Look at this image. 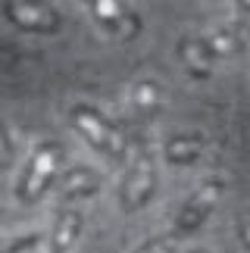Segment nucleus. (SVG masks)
I'll return each mask as SVG.
<instances>
[{
    "mask_svg": "<svg viewBox=\"0 0 250 253\" xmlns=\"http://www.w3.org/2000/svg\"><path fill=\"white\" fill-rule=\"evenodd\" d=\"M60 163H63V147H60V144H56V141L41 144V147L35 150L32 163H28L22 181H19V200H22V203L41 200L47 194V188L56 181V175H60Z\"/></svg>",
    "mask_w": 250,
    "mask_h": 253,
    "instance_id": "obj_1",
    "label": "nucleus"
},
{
    "mask_svg": "<svg viewBox=\"0 0 250 253\" xmlns=\"http://www.w3.org/2000/svg\"><path fill=\"white\" fill-rule=\"evenodd\" d=\"M72 122H75V128H79L97 150L107 153V157H113V160L125 157L122 131L100 110H94V106H88V103H79V106H72Z\"/></svg>",
    "mask_w": 250,
    "mask_h": 253,
    "instance_id": "obj_2",
    "label": "nucleus"
},
{
    "mask_svg": "<svg viewBox=\"0 0 250 253\" xmlns=\"http://www.w3.org/2000/svg\"><path fill=\"white\" fill-rule=\"evenodd\" d=\"M3 13L16 28L35 32V35H53V32H60V25H63L60 9L44 3V0H6Z\"/></svg>",
    "mask_w": 250,
    "mask_h": 253,
    "instance_id": "obj_3",
    "label": "nucleus"
},
{
    "mask_svg": "<svg viewBox=\"0 0 250 253\" xmlns=\"http://www.w3.org/2000/svg\"><path fill=\"white\" fill-rule=\"evenodd\" d=\"M222 188H225V184L219 181V178L200 184V188L185 200V207L178 210V216H175V231H172V235L181 238V235H191V231H197L200 225H204L207 216L216 210L219 197H222Z\"/></svg>",
    "mask_w": 250,
    "mask_h": 253,
    "instance_id": "obj_4",
    "label": "nucleus"
},
{
    "mask_svg": "<svg viewBox=\"0 0 250 253\" xmlns=\"http://www.w3.org/2000/svg\"><path fill=\"white\" fill-rule=\"evenodd\" d=\"M153 188H157V169H153V160L147 153H141V157L131 163V169H128V175H125V181H122V191H119L122 210H128V212L141 210L144 203L150 200Z\"/></svg>",
    "mask_w": 250,
    "mask_h": 253,
    "instance_id": "obj_5",
    "label": "nucleus"
},
{
    "mask_svg": "<svg viewBox=\"0 0 250 253\" xmlns=\"http://www.w3.org/2000/svg\"><path fill=\"white\" fill-rule=\"evenodd\" d=\"M91 6V13L97 16V22H103L110 32H116L119 38H134L141 28V19L131 13L122 0H84Z\"/></svg>",
    "mask_w": 250,
    "mask_h": 253,
    "instance_id": "obj_6",
    "label": "nucleus"
},
{
    "mask_svg": "<svg viewBox=\"0 0 250 253\" xmlns=\"http://www.w3.org/2000/svg\"><path fill=\"white\" fill-rule=\"evenodd\" d=\"M178 56H181L185 69L194 75V79H209L216 56H213V50H209V44L204 38H185V41L178 44Z\"/></svg>",
    "mask_w": 250,
    "mask_h": 253,
    "instance_id": "obj_7",
    "label": "nucleus"
},
{
    "mask_svg": "<svg viewBox=\"0 0 250 253\" xmlns=\"http://www.w3.org/2000/svg\"><path fill=\"white\" fill-rule=\"evenodd\" d=\"M60 191L66 200H79V197H91L94 191H100V175L91 166H75L69 172L60 175Z\"/></svg>",
    "mask_w": 250,
    "mask_h": 253,
    "instance_id": "obj_8",
    "label": "nucleus"
},
{
    "mask_svg": "<svg viewBox=\"0 0 250 253\" xmlns=\"http://www.w3.org/2000/svg\"><path fill=\"white\" fill-rule=\"evenodd\" d=\"M79 231H82V216L75 210H63L56 216V225L50 235V253H69L72 244L79 241Z\"/></svg>",
    "mask_w": 250,
    "mask_h": 253,
    "instance_id": "obj_9",
    "label": "nucleus"
},
{
    "mask_svg": "<svg viewBox=\"0 0 250 253\" xmlns=\"http://www.w3.org/2000/svg\"><path fill=\"white\" fill-rule=\"evenodd\" d=\"M204 138L200 134H178V138H172L166 144V160L175 163V166H188V163H194L200 157V150H204Z\"/></svg>",
    "mask_w": 250,
    "mask_h": 253,
    "instance_id": "obj_10",
    "label": "nucleus"
},
{
    "mask_svg": "<svg viewBox=\"0 0 250 253\" xmlns=\"http://www.w3.org/2000/svg\"><path fill=\"white\" fill-rule=\"evenodd\" d=\"M209 50H213V56H232L241 50V41H238V32L235 28H219V32H213L207 38Z\"/></svg>",
    "mask_w": 250,
    "mask_h": 253,
    "instance_id": "obj_11",
    "label": "nucleus"
},
{
    "mask_svg": "<svg viewBox=\"0 0 250 253\" xmlns=\"http://www.w3.org/2000/svg\"><path fill=\"white\" fill-rule=\"evenodd\" d=\"M131 103L138 106L141 113H153L160 106V87L153 82H138L131 91Z\"/></svg>",
    "mask_w": 250,
    "mask_h": 253,
    "instance_id": "obj_12",
    "label": "nucleus"
},
{
    "mask_svg": "<svg viewBox=\"0 0 250 253\" xmlns=\"http://www.w3.org/2000/svg\"><path fill=\"white\" fill-rule=\"evenodd\" d=\"M3 253H50V238L47 235H32V238H25V241H16L9 250Z\"/></svg>",
    "mask_w": 250,
    "mask_h": 253,
    "instance_id": "obj_13",
    "label": "nucleus"
},
{
    "mask_svg": "<svg viewBox=\"0 0 250 253\" xmlns=\"http://www.w3.org/2000/svg\"><path fill=\"white\" fill-rule=\"evenodd\" d=\"M175 244H178L175 235H163V238H153L147 244H141L134 253H175Z\"/></svg>",
    "mask_w": 250,
    "mask_h": 253,
    "instance_id": "obj_14",
    "label": "nucleus"
},
{
    "mask_svg": "<svg viewBox=\"0 0 250 253\" xmlns=\"http://www.w3.org/2000/svg\"><path fill=\"white\" fill-rule=\"evenodd\" d=\"M13 163V147H9V138H6V128L0 122V169H6Z\"/></svg>",
    "mask_w": 250,
    "mask_h": 253,
    "instance_id": "obj_15",
    "label": "nucleus"
},
{
    "mask_svg": "<svg viewBox=\"0 0 250 253\" xmlns=\"http://www.w3.org/2000/svg\"><path fill=\"white\" fill-rule=\"evenodd\" d=\"M241 241H244V247H250V219L241 225Z\"/></svg>",
    "mask_w": 250,
    "mask_h": 253,
    "instance_id": "obj_16",
    "label": "nucleus"
},
{
    "mask_svg": "<svg viewBox=\"0 0 250 253\" xmlns=\"http://www.w3.org/2000/svg\"><path fill=\"white\" fill-rule=\"evenodd\" d=\"M238 9H241V16H250V0H238Z\"/></svg>",
    "mask_w": 250,
    "mask_h": 253,
    "instance_id": "obj_17",
    "label": "nucleus"
},
{
    "mask_svg": "<svg viewBox=\"0 0 250 253\" xmlns=\"http://www.w3.org/2000/svg\"><path fill=\"white\" fill-rule=\"evenodd\" d=\"M191 253H207V250H191Z\"/></svg>",
    "mask_w": 250,
    "mask_h": 253,
    "instance_id": "obj_18",
    "label": "nucleus"
},
{
    "mask_svg": "<svg viewBox=\"0 0 250 253\" xmlns=\"http://www.w3.org/2000/svg\"><path fill=\"white\" fill-rule=\"evenodd\" d=\"M0 253H3V250H0Z\"/></svg>",
    "mask_w": 250,
    "mask_h": 253,
    "instance_id": "obj_19",
    "label": "nucleus"
}]
</instances>
